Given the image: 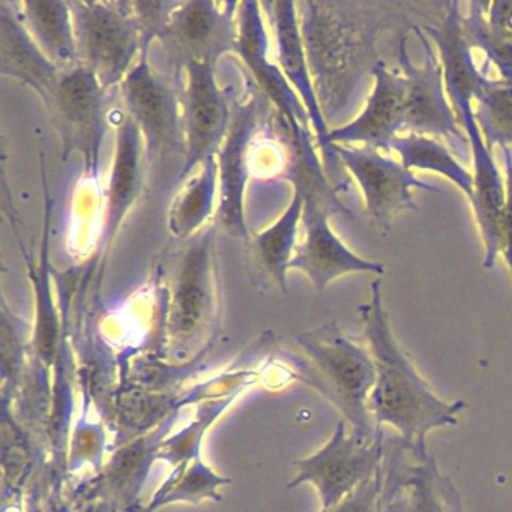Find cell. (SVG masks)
<instances>
[{
	"mask_svg": "<svg viewBox=\"0 0 512 512\" xmlns=\"http://www.w3.org/2000/svg\"><path fill=\"white\" fill-rule=\"evenodd\" d=\"M244 391L245 389H241V391L233 392L226 397L200 403L193 421L187 427L181 428L178 433L172 434L164 440L157 460L170 464L172 472H179L191 461L202 457L203 440H205L209 428L223 416V413L235 403L236 398Z\"/></svg>",
	"mask_w": 512,
	"mask_h": 512,
	"instance_id": "f546056e",
	"label": "cell"
},
{
	"mask_svg": "<svg viewBox=\"0 0 512 512\" xmlns=\"http://www.w3.org/2000/svg\"><path fill=\"white\" fill-rule=\"evenodd\" d=\"M151 44V41L143 40L139 59L119 85L124 112L142 134L146 163L169 154L185 157L181 97L151 67Z\"/></svg>",
	"mask_w": 512,
	"mask_h": 512,
	"instance_id": "7c38bea8",
	"label": "cell"
},
{
	"mask_svg": "<svg viewBox=\"0 0 512 512\" xmlns=\"http://www.w3.org/2000/svg\"><path fill=\"white\" fill-rule=\"evenodd\" d=\"M79 62L104 89L121 85L139 59L143 34L128 2H70Z\"/></svg>",
	"mask_w": 512,
	"mask_h": 512,
	"instance_id": "8992f818",
	"label": "cell"
},
{
	"mask_svg": "<svg viewBox=\"0 0 512 512\" xmlns=\"http://www.w3.org/2000/svg\"><path fill=\"white\" fill-rule=\"evenodd\" d=\"M238 2H179L158 41L175 58L179 70L188 64L217 65L235 53Z\"/></svg>",
	"mask_w": 512,
	"mask_h": 512,
	"instance_id": "2e32d148",
	"label": "cell"
},
{
	"mask_svg": "<svg viewBox=\"0 0 512 512\" xmlns=\"http://www.w3.org/2000/svg\"><path fill=\"white\" fill-rule=\"evenodd\" d=\"M266 23L265 13L259 2H239L235 53L250 71L263 97L271 101L281 113V118L298 143L302 160L317 166L319 160L314 146L311 145L313 127L310 116L301 98L275 62L271 34Z\"/></svg>",
	"mask_w": 512,
	"mask_h": 512,
	"instance_id": "9c48e42d",
	"label": "cell"
},
{
	"mask_svg": "<svg viewBox=\"0 0 512 512\" xmlns=\"http://www.w3.org/2000/svg\"><path fill=\"white\" fill-rule=\"evenodd\" d=\"M76 512H115V509L109 503L103 502V500H95V502L79 506Z\"/></svg>",
	"mask_w": 512,
	"mask_h": 512,
	"instance_id": "f35d334b",
	"label": "cell"
},
{
	"mask_svg": "<svg viewBox=\"0 0 512 512\" xmlns=\"http://www.w3.org/2000/svg\"><path fill=\"white\" fill-rule=\"evenodd\" d=\"M260 95L233 107L229 133L217 154L218 206L215 224L235 238L250 241L245 223V191L251 178V151L260 121Z\"/></svg>",
	"mask_w": 512,
	"mask_h": 512,
	"instance_id": "ac0fdd59",
	"label": "cell"
},
{
	"mask_svg": "<svg viewBox=\"0 0 512 512\" xmlns=\"http://www.w3.org/2000/svg\"><path fill=\"white\" fill-rule=\"evenodd\" d=\"M179 413L170 416L160 427L137 437L112 451L104 469L94 478L86 479L77 488V508L85 503L103 500L115 512H143L142 490L158 452L178 421Z\"/></svg>",
	"mask_w": 512,
	"mask_h": 512,
	"instance_id": "e0dca14e",
	"label": "cell"
},
{
	"mask_svg": "<svg viewBox=\"0 0 512 512\" xmlns=\"http://www.w3.org/2000/svg\"><path fill=\"white\" fill-rule=\"evenodd\" d=\"M181 71L185 79L181 95L185 157L179 184L205 161L217 158L215 155L229 133L233 112L226 92L218 86L214 65L188 64Z\"/></svg>",
	"mask_w": 512,
	"mask_h": 512,
	"instance_id": "5bb4252c",
	"label": "cell"
},
{
	"mask_svg": "<svg viewBox=\"0 0 512 512\" xmlns=\"http://www.w3.org/2000/svg\"><path fill=\"white\" fill-rule=\"evenodd\" d=\"M14 5L29 35L59 70L80 65L70 2L25 0Z\"/></svg>",
	"mask_w": 512,
	"mask_h": 512,
	"instance_id": "cb8c5ba5",
	"label": "cell"
},
{
	"mask_svg": "<svg viewBox=\"0 0 512 512\" xmlns=\"http://www.w3.org/2000/svg\"><path fill=\"white\" fill-rule=\"evenodd\" d=\"M358 311L376 365V383L368 401L374 424L377 428L389 425L410 446L427 448L431 431L457 427L466 401L442 400L418 373L392 332L380 278L373 280L370 301L359 305Z\"/></svg>",
	"mask_w": 512,
	"mask_h": 512,
	"instance_id": "7a4b0ae2",
	"label": "cell"
},
{
	"mask_svg": "<svg viewBox=\"0 0 512 512\" xmlns=\"http://www.w3.org/2000/svg\"><path fill=\"white\" fill-rule=\"evenodd\" d=\"M377 512H464L460 493L443 475L427 448L400 436L383 443L382 482Z\"/></svg>",
	"mask_w": 512,
	"mask_h": 512,
	"instance_id": "ba28073f",
	"label": "cell"
},
{
	"mask_svg": "<svg viewBox=\"0 0 512 512\" xmlns=\"http://www.w3.org/2000/svg\"><path fill=\"white\" fill-rule=\"evenodd\" d=\"M262 10L268 22L269 34H271L272 52L275 62L301 98L314 131V139L323 157V167L331 178L337 191H346L350 188L349 179L344 176L340 158L335 154L332 146H329V127L323 118L322 109L314 91L313 79H311L310 67H308L307 53H305L304 41H302L301 28H299L298 8L296 2L287 0H272L262 2Z\"/></svg>",
	"mask_w": 512,
	"mask_h": 512,
	"instance_id": "4fadbf2b",
	"label": "cell"
},
{
	"mask_svg": "<svg viewBox=\"0 0 512 512\" xmlns=\"http://www.w3.org/2000/svg\"><path fill=\"white\" fill-rule=\"evenodd\" d=\"M487 20L494 31L512 38V0L487 2Z\"/></svg>",
	"mask_w": 512,
	"mask_h": 512,
	"instance_id": "8d00e7d4",
	"label": "cell"
},
{
	"mask_svg": "<svg viewBox=\"0 0 512 512\" xmlns=\"http://www.w3.org/2000/svg\"><path fill=\"white\" fill-rule=\"evenodd\" d=\"M296 343L310 364L308 385L343 413L356 439H376L383 428L376 427L368 406L376 383L370 350L350 340L335 322L302 332Z\"/></svg>",
	"mask_w": 512,
	"mask_h": 512,
	"instance_id": "277c9868",
	"label": "cell"
},
{
	"mask_svg": "<svg viewBox=\"0 0 512 512\" xmlns=\"http://www.w3.org/2000/svg\"><path fill=\"white\" fill-rule=\"evenodd\" d=\"M43 160V158H41ZM43 172L44 188V224L43 241H41L40 262L35 263L32 256H28L22 247L23 257L26 259L28 277L34 290L35 299V323L32 328V355L44 365L55 368L59 356L64 352L65 329L64 320L56 307L52 292V271H50V223H52V197L49 194V185L46 179V167L41 166Z\"/></svg>",
	"mask_w": 512,
	"mask_h": 512,
	"instance_id": "7402d4cb",
	"label": "cell"
},
{
	"mask_svg": "<svg viewBox=\"0 0 512 512\" xmlns=\"http://www.w3.org/2000/svg\"><path fill=\"white\" fill-rule=\"evenodd\" d=\"M217 224L190 239L176 263L167 292L163 322V358L188 362L215 344L218 287Z\"/></svg>",
	"mask_w": 512,
	"mask_h": 512,
	"instance_id": "3957f363",
	"label": "cell"
},
{
	"mask_svg": "<svg viewBox=\"0 0 512 512\" xmlns=\"http://www.w3.org/2000/svg\"><path fill=\"white\" fill-rule=\"evenodd\" d=\"M34 448L25 425L14 416L13 403L2 400V470H4V503L10 508L23 506V490L34 470Z\"/></svg>",
	"mask_w": 512,
	"mask_h": 512,
	"instance_id": "4316f807",
	"label": "cell"
},
{
	"mask_svg": "<svg viewBox=\"0 0 512 512\" xmlns=\"http://www.w3.org/2000/svg\"><path fill=\"white\" fill-rule=\"evenodd\" d=\"M383 443V430L371 442H361L352 433L347 434L346 422L338 421L334 433L322 448L295 461V476L287 488L313 485L319 494V512L331 511L379 472Z\"/></svg>",
	"mask_w": 512,
	"mask_h": 512,
	"instance_id": "30bf717a",
	"label": "cell"
},
{
	"mask_svg": "<svg viewBox=\"0 0 512 512\" xmlns=\"http://www.w3.org/2000/svg\"><path fill=\"white\" fill-rule=\"evenodd\" d=\"M46 512H74L73 506L68 502L67 499H64L61 494V490L58 491L56 488L52 494H50L49 499H47V506L44 509Z\"/></svg>",
	"mask_w": 512,
	"mask_h": 512,
	"instance_id": "74e56055",
	"label": "cell"
},
{
	"mask_svg": "<svg viewBox=\"0 0 512 512\" xmlns=\"http://www.w3.org/2000/svg\"><path fill=\"white\" fill-rule=\"evenodd\" d=\"M461 29L467 46L485 53L481 73L488 77L493 64L499 70L500 79L512 82V38L491 28L487 20V2L469 4V13L461 17Z\"/></svg>",
	"mask_w": 512,
	"mask_h": 512,
	"instance_id": "d6a6232c",
	"label": "cell"
},
{
	"mask_svg": "<svg viewBox=\"0 0 512 512\" xmlns=\"http://www.w3.org/2000/svg\"><path fill=\"white\" fill-rule=\"evenodd\" d=\"M395 56L397 70L406 80L404 131L446 140L455 155L469 161V139L446 100L442 65L421 26L395 34Z\"/></svg>",
	"mask_w": 512,
	"mask_h": 512,
	"instance_id": "5b68a950",
	"label": "cell"
},
{
	"mask_svg": "<svg viewBox=\"0 0 512 512\" xmlns=\"http://www.w3.org/2000/svg\"><path fill=\"white\" fill-rule=\"evenodd\" d=\"M406 80L398 70H391L385 61L373 73V91L358 118L332 128L328 143L350 146L362 143L365 148L389 151L392 140L404 131Z\"/></svg>",
	"mask_w": 512,
	"mask_h": 512,
	"instance_id": "ffe728a7",
	"label": "cell"
},
{
	"mask_svg": "<svg viewBox=\"0 0 512 512\" xmlns=\"http://www.w3.org/2000/svg\"><path fill=\"white\" fill-rule=\"evenodd\" d=\"M458 124L469 139L473 164V196L470 199L476 223L484 241L482 268L491 269L502 253V215L505 208V181L497 169L493 152L485 145L473 106L455 112Z\"/></svg>",
	"mask_w": 512,
	"mask_h": 512,
	"instance_id": "44dd1931",
	"label": "cell"
},
{
	"mask_svg": "<svg viewBox=\"0 0 512 512\" xmlns=\"http://www.w3.org/2000/svg\"><path fill=\"white\" fill-rule=\"evenodd\" d=\"M107 89L83 65L64 71L46 109L62 142V155L80 154L89 181L98 182L101 149L109 127Z\"/></svg>",
	"mask_w": 512,
	"mask_h": 512,
	"instance_id": "52a82bcc",
	"label": "cell"
},
{
	"mask_svg": "<svg viewBox=\"0 0 512 512\" xmlns=\"http://www.w3.org/2000/svg\"><path fill=\"white\" fill-rule=\"evenodd\" d=\"M505 166V208L502 215V253L512 277V151L505 146L500 148Z\"/></svg>",
	"mask_w": 512,
	"mask_h": 512,
	"instance_id": "d590c367",
	"label": "cell"
},
{
	"mask_svg": "<svg viewBox=\"0 0 512 512\" xmlns=\"http://www.w3.org/2000/svg\"><path fill=\"white\" fill-rule=\"evenodd\" d=\"M218 206L217 158L205 161L181 184L169 209V230L176 239L190 241L208 227Z\"/></svg>",
	"mask_w": 512,
	"mask_h": 512,
	"instance_id": "d4e9b609",
	"label": "cell"
},
{
	"mask_svg": "<svg viewBox=\"0 0 512 512\" xmlns=\"http://www.w3.org/2000/svg\"><path fill=\"white\" fill-rule=\"evenodd\" d=\"M0 71L31 86L46 103L64 71L37 46L17 14L16 5L0 4Z\"/></svg>",
	"mask_w": 512,
	"mask_h": 512,
	"instance_id": "603a6c76",
	"label": "cell"
},
{
	"mask_svg": "<svg viewBox=\"0 0 512 512\" xmlns=\"http://www.w3.org/2000/svg\"><path fill=\"white\" fill-rule=\"evenodd\" d=\"M230 482L232 479L220 475L202 457L196 458L179 472H170L157 493L146 503L143 512H155L176 503L199 505L205 500L221 502V488Z\"/></svg>",
	"mask_w": 512,
	"mask_h": 512,
	"instance_id": "83f0119b",
	"label": "cell"
},
{
	"mask_svg": "<svg viewBox=\"0 0 512 512\" xmlns=\"http://www.w3.org/2000/svg\"><path fill=\"white\" fill-rule=\"evenodd\" d=\"M380 482H382V467L373 478L359 485L343 502L338 503L328 512H377Z\"/></svg>",
	"mask_w": 512,
	"mask_h": 512,
	"instance_id": "e575fe53",
	"label": "cell"
},
{
	"mask_svg": "<svg viewBox=\"0 0 512 512\" xmlns=\"http://www.w3.org/2000/svg\"><path fill=\"white\" fill-rule=\"evenodd\" d=\"M293 184V197L286 211L268 229L257 233L253 247L266 274L286 293L287 272L298 247L299 226L304 215L305 194L298 182Z\"/></svg>",
	"mask_w": 512,
	"mask_h": 512,
	"instance_id": "484cf974",
	"label": "cell"
},
{
	"mask_svg": "<svg viewBox=\"0 0 512 512\" xmlns=\"http://www.w3.org/2000/svg\"><path fill=\"white\" fill-rule=\"evenodd\" d=\"M292 182H298L305 194L302 215L304 236L298 242L289 271L307 275L314 289L319 292H323L337 278L353 272H368L376 277L385 274L383 263L370 262L356 256L331 229L329 215L332 212H340L349 218L355 217L334 193H325L299 179H292Z\"/></svg>",
	"mask_w": 512,
	"mask_h": 512,
	"instance_id": "8fae6325",
	"label": "cell"
},
{
	"mask_svg": "<svg viewBox=\"0 0 512 512\" xmlns=\"http://www.w3.org/2000/svg\"><path fill=\"white\" fill-rule=\"evenodd\" d=\"M32 350V329L20 319L5 298L0 302V364H2V400L13 401L28 370V352Z\"/></svg>",
	"mask_w": 512,
	"mask_h": 512,
	"instance_id": "4dcf8cb0",
	"label": "cell"
},
{
	"mask_svg": "<svg viewBox=\"0 0 512 512\" xmlns=\"http://www.w3.org/2000/svg\"><path fill=\"white\" fill-rule=\"evenodd\" d=\"M344 169L356 179L365 199V212L383 233L391 230L392 220L404 211H418L410 190L443 193L437 185L419 181L412 170L373 148L332 145Z\"/></svg>",
	"mask_w": 512,
	"mask_h": 512,
	"instance_id": "9a60e30c",
	"label": "cell"
},
{
	"mask_svg": "<svg viewBox=\"0 0 512 512\" xmlns=\"http://www.w3.org/2000/svg\"><path fill=\"white\" fill-rule=\"evenodd\" d=\"M82 415L71 431L65 473L79 475L82 470L91 469L97 476L106 466L104 455L109 449L106 428L95 418H89L88 406Z\"/></svg>",
	"mask_w": 512,
	"mask_h": 512,
	"instance_id": "836d02e7",
	"label": "cell"
},
{
	"mask_svg": "<svg viewBox=\"0 0 512 512\" xmlns=\"http://www.w3.org/2000/svg\"><path fill=\"white\" fill-rule=\"evenodd\" d=\"M389 151L400 155L401 164L406 169L428 170L449 179L458 190L463 191L469 200L473 196V175L464 169L463 164L443 143L421 136L407 134L398 136L389 145Z\"/></svg>",
	"mask_w": 512,
	"mask_h": 512,
	"instance_id": "f1b7e54d",
	"label": "cell"
},
{
	"mask_svg": "<svg viewBox=\"0 0 512 512\" xmlns=\"http://www.w3.org/2000/svg\"><path fill=\"white\" fill-rule=\"evenodd\" d=\"M299 28L314 91L326 124H340L364 100L368 80L383 61L377 40L383 32L413 31L409 13L419 4L370 0L296 2Z\"/></svg>",
	"mask_w": 512,
	"mask_h": 512,
	"instance_id": "6da1fadb",
	"label": "cell"
},
{
	"mask_svg": "<svg viewBox=\"0 0 512 512\" xmlns=\"http://www.w3.org/2000/svg\"><path fill=\"white\" fill-rule=\"evenodd\" d=\"M145 143L142 134L130 116L122 112L115 122V151L112 169L106 191L103 224L98 238L97 257L91 271H97L98 284L106 269V260L112 250L116 235L128 212L139 199L143 184V163H145Z\"/></svg>",
	"mask_w": 512,
	"mask_h": 512,
	"instance_id": "d6986e66",
	"label": "cell"
},
{
	"mask_svg": "<svg viewBox=\"0 0 512 512\" xmlns=\"http://www.w3.org/2000/svg\"><path fill=\"white\" fill-rule=\"evenodd\" d=\"M475 118L485 145L493 152L494 146L512 145V82L485 79L475 97Z\"/></svg>",
	"mask_w": 512,
	"mask_h": 512,
	"instance_id": "1f68e13d",
	"label": "cell"
}]
</instances>
